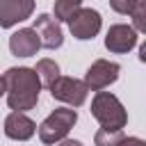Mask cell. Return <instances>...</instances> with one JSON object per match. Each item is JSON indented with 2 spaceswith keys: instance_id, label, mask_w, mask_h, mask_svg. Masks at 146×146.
<instances>
[{
  "instance_id": "1",
  "label": "cell",
  "mask_w": 146,
  "mask_h": 146,
  "mask_svg": "<svg viewBox=\"0 0 146 146\" xmlns=\"http://www.w3.org/2000/svg\"><path fill=\"white\" fill-rule=\"evenodd\" d=\"M5 96H7V105L14 112H25L32 110L39 100V91H41V82L39 75L34 73V68L27 66H11L5 71Z\"/></svg>"
},
{
  "instance_id": "2",
  "label": "cell",
  "mask_w": 146,
  "mask_h": 146,
  "mask_svg": "<svg viewBox=\"0 0 146 146\" xmlns=\"http://www.w3.org/2000/svg\"><path fill=\"white\" fill-rule=\"evenodd\" d=\"M91 116L100 123V128L107 130H121L128 123V112L121 105V100L110 91H96L91 100Z\"/></svg>"
},
{
  "instance_id": "3",
  "label": "cell",
  "mask_w": 146,
  "mask_h": 146,
  "mask_svg": "<svg viewBox=\"0 0 146 146\" xmlns=\"http://www.w3.org/2000/svg\"><path fill=\"white\" fill-rule=\"evenodd\" d=\"M75 123H78V112L73 107H57L41 121L39 139L43 144H57V141L66 139V135L71 132V128Z\"/></svg>"
},
{
  "instance_id": "4",
  "label": "cell",
  "mask_w": 146,
  "mask_h": 146,
  "mask_svg": "<svg viewBox=\"0 0 146 146\" xmlns=\"http://www.w3.org/2000/svg\"><path fill=\"white\" fill-rule=\"evenodd\" d=\"M48 89H50L55 100L66 103L68 107H80L87 100V94H89V87L84 84V80L68 78V75H59Z\"/></svg>"
},
{
  "instance_id": "5",
  "label": "cell",
  "mask_w": 146,
  "mask_h": 146,
  "mask_svg": "<svg viewBox=\"0 0 146 146\" xmlns=\"http://www.w3.org/2000/svg\"><path fill=\"white\" fill-rule=\"evenodd\" d=\"M68 30L75 39L80 41H87V39H94L98 32H100V25H103V18L96 9L91 7H80L68 21Z\"/></svg>"
},
{
  "instance_id": "6",
  "label": "cell",
  "mask_w": 146,
  "mask_h": 146,
  "mask_svg": "<svg viewBox=\"0 0 146 146\" xmlns=\"http://www.w3.org/2000/svg\"><path fill=\"white\" fill-rule=\"evenodd\" d=\"M119 71H121V66H119L116 62L96 59V62L87 68V73H84V84H87L91 91H100V89L110 87L112 82H116Z\"/></svg>"
},
{
  "instance_id": "7",
  "label": "cell",
  "mask_w": 146,
  "mask_h": 146,
  "mask_svg": "<svg viewBox=\"0 0 146 146\" xmlns=\"http://www.w3.org/2000/svg\"><path fill=\"white\" fill-rule=\"evenodd\" d=\"M137 39H139V32H135L132 25H123V23H116L107 30L105 34V48L110 52H116V55H123V52H130L135 46H137Z\"/></svg>"
},
{
  "instance_id": "8",
  "label": "cell",
  "mask_w": 146,
  "mask_h": 146,
  "mask_svg": "<svg viewBox=\"0 0 146 146\" xmlns=\"http://www.w3.org/2000/svg\"><path fill=\"white\" fill-rule=\"evenodd\" d=\"M32 30H34L36 36H39L41 48L57 50V48L64 43V34H62V25H59V21H55V18L48 16V14H39V16L34 18Z\"/></svg>"
},
{
  "instance_id": "9",
  "label": "cell",
  "mask_w": 146,
  "mask_h": 146,
  "mask_svg": "<svg viewBox=\"0 0 146 146\" xmlns=\"http://www.w3.org/2000/svg\"><path fill=\"white\" fill-rule=\"evenodd\" d=\"M34 11V0H0V27H14L27 21Z\"/></svg>"
},
{
  "instance_id": "10",
  "label": "cell",
  "mask_w": 146,
  "mask_h": 146,
  "mask_svg": "<svg viewBox=\"0 0 146 146\" xmlns=\"http://www.w3.org/2000/svg\"><path fill=\"white\" fill-rule=\"evenodd\" d=\"M36 132V123L25 112H9L5 119V135L14 141H27Z\"/></svg>"
},
{
  "instance_id": "11",
  "label": "cell",
  "mask_w": 146,
  "mask_h": 146,
  "mask_svg": "<svg viewBox=\"0 0 146 146\" xmlns=\"http://www.w3.org/2000/svg\"><path fill=\"white\" fill-rule=\"evenodd\" d=\"M41 48V41L32 27H21L9 36V50L16 57H32Z\"/></svg>"
},
{
  "instance_id": "12",
  "label": "cell",
  "mask_w": 146,
  "mask_h": 146,
  "mask_svg": "<svg viewBox=\"0 0 146 146\" xmlns=\"http://www.w3.org/2000/svg\"><path fill=\"white\" fill-rule=\"evenodd\" d=\"M34 73L39 75L41 87H50V84L59 78V66H57L55 59H48V57H46V59H39V62H36Z\"/></svg>"
},
{
  "instance_id": "13",
  "label": "cell",
  "mask_w": 146,
  "mask_h": 146,
  "mask_svg": "<svg viewBox=\"0 0 146 146\" xmlns=\"http://www.w3.org/2000/svg\"><path fill=\"white\" fill-rule=\"evenodd\" d=\"M82 7L80 0H55V21H68Z\"/></svg>"
},
{
  "instance_id": "14",
  "label": "cell",
  "mask_w": 146,
  "mask_h": 146,
  "mask_svg": "<svg viewBox=\"0 0 146 146\" xmlns=\"http://www.w3.org/2000/svg\"><path fill=\"white\" fill-rule=\"evenodd\" d=\"M121 139H123V132H121V130L100 128V130L94 135V144H96V146H119Z\"/></svg>"
},
{
  "instance_id": "15",
  "label": "cell",
  "mask_w": 146,
  "mask_h": 146,
  "mask_svg": "<svg viewBox=\"0 0 146 146\" xmlns=\"http://www.w3.org/2000/svg\"><path fill=\"white\" fill-rule=\"evenodd\" d=\"M130 18H132L135 32H146V0H135Z\"/></svg>"
},
{
  "instance_id": "16",
  "label": "cell",
  "mask_w": 146,
  "mask_h": 146,
  "mask_svg": "<svg viewBox=\"0 0 146 146\" xmlns=\"http://www.w3.org/2000/svg\"><path fill=\"white\" fill-rule=\"evenodd\" d=\"M110 7L116 14H130L135 7V0H110Z\"/></svg>"
},
{
  "instance_id": "17",
  "label": "cell",
  "mask_w": 146,
  "mask_h": 146,
  "mask_svg": "<svg viewBox=\"0 0 146 146\" xmlns=\"http://www.w3.org/2000/svg\"><path fill=\"white\" fill-rule=\"evenodd\" d=\"M119 146H146V141L139 139V137H123L119 141Z\"/></svg>"
},
{
  "instance_id": "18",
  "label": "cell",
  "mask_w": 146,
  "mask_h": 146,
  "mask_svg": "<svg viewBox=\"0 0 146 146\" xmlns=\"http://www.w3.org/2000/svg\"><path fill=\"white\" fill-rule=\"evenodd\" d=\"M57 146H82V141H78V139H62V141H57Z\"/></svg>"
},
{
  "instance_id": "19",
  "label": "cell",
  "mask_w": 146,
  "mask_h": 146,
  "mask_svg": "<svg viewBox=\"0 0 146 146\" xmlns=\"http://www.w3.org/2000/svg\"><path fill=\"white\" fill-rule=\"evenodd\" d=\"M139 59H141V62H146V43H141V46H139Z\"/></svg>"
},
{
  "instance_id": "20",
  "label": "cell",
  "mask_w": 146,
  "mask_h": 146,
  "mask_svg": "<svg viewBox=\"0 0 146 146\" xmlns=\"http://www.w3.org/2000/svg\"><path fill=\"white\" fill-rule=\"evenodd\" d=\"M2 96H5V78L0 75V98H2Z\"/></svg>"
},
{
  "instance_id": "21",
  "label": "cell",
  "mask_w": 146,
  "mask_h": 146,
  "mask_svg": "<svg viewBox=\"0 0 146 146\" xmlns=\"http://www.w3.org/2000/svg\"><path fill=\"white\" fill-rule=\"evenodd\" d=\"M80 2H82V0H80Z\"/></svg>"
}]
</instances>
